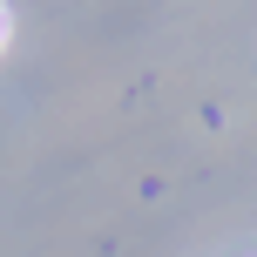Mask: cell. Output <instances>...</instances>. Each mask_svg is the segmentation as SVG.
I'll use <instances>...</instances> for the list:
<instances>
[{
  "instance_id": "1",
  "label": "cell",
  "mask_w": 257,
  "mask_h": 257,
  "mask_svg": "<svg viewBox=\"0 0 257 257\" xmlns=\"http://www.w3.org/2000/svg\"><path fill=\"white\" fill-rule=\"evenodd\" d=\"M0 34H7V14H0Z\"/></svg>"
}]
</instances>
